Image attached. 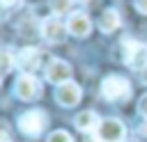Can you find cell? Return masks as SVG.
<instances>
[{
	"instance_id": "1",
	"label": "cell",
	"mask_w": 147,
	"mask_h": 142,
	"mask_svg": "<svg viewBox=\"0 0 147 142\" xmlns=\"http://www.w3.org/2000/svg\"><path fill=\"white\" fill-rule=\"evenodd\" d=\"M101 94L106 101H126L131 96V82L122 76H108L101 82Z\"/></svg>"
},
{
	"instance_id": "2",
	"label": "cell",
	"mask_w": 147,
	"mask_h": 142,
	"mask_svg": "<svg viewBox=\"0 0 147 142\" xmlns=\"http://www.w3.org/2000/svg\"><path fill=\"white\" fill-rule=\"evenodd\" d=\"M122 50H124V62L136 69V71H142L147 66V46L136 41V39H124L122 41Z\"/></svg>"
},
{
	"instance_id": "3",
	"label": "cell",
	"mask_w": 147,
	"mask_h": 142,
	"mask_svg": "<svg viewBox=\"0 0 147 142\" xmlns=\"http://www.w3.org/2000/svg\"><path fill=\"white\" fill-rule=\"evenodd\" d=\"M46 115L41 112V110H28V112H23L21 117H18V128H21V133L23 135H28V137H37L44 128H46Z\"/></svg>"
},
{
	"instance_id": "4",
	"label": "cell",
	"mask_w": 147,
	"mask_h": 142,
	"mask_svg": "<svg viewBox=\"0 0 147 142\" xmlns=\"http://www.w3.org/2000/svg\"><path fill=\"white\" fill-rule=\"evenodd\" d=\"M14 94L21 101H34L41 96V85L32 73H23L16 82H14Z\"/></svg>"
},
{
	"instance_id": "5",
	"label": "cell",
	"mask_w": 147,
	"mask_h": 142,
	"mask_svg": "<svg viewBox=\"0 0 147 142\" xmlns=\"http://www.w3.org/2000/svg\"><path fill=\"white\" fill-rule=\"evenodd\" d=\"M124 124L119 119H101L99 128H96V137L99 142H122L124 140Z\"/></svg>"
},
{
	"instance_id": "6",
	"label": "cell",
	"mask_w": 147,
	"mask_h": 142,
	"mask_svg": "<svg viewBox=\"0 0 147 142\" xmlns=\"http://www.w3.org/2000/svg\"><path fill=\"white\" fill-rule=\"evenodd\" d=\"M67 25L57 18V16H48V18H44V23H41V37L48 41V44H62L64 41V37H67Z\"/></svg>"
},
{
	"instance_id": "7",
	"label": "cell",
	"mask_w": 147,
	"mask_h": 142,
	"mask_svg": "<svg viewBox=\"0 0 147 142\" xmlns=\"http://www.w3.org/2000/svg\"><path fill=\"white\" fill-rule=\"evenodd\" d=\"M46 80L53 82V85H64L71 80V66L64 62V60H51L46 64Z\"/></svg>"
},
{
	"instance_id": "8",
	"label": "cell",
	"mask_w": 147,
	"mask_h": 142,
	"mask_svg": "<svg viewBox=\"0 0 147 142\" xmlns=\"http://www.w3.org/2000/svg\"><path fill=\"white\" fill-rule=\"evenodd\" d=\"M16 64H18V69H21L23 73H34V71L41 66V50H39V48H32V46L18 50Z\"/></svg>"
},
{
	"instance_id": "9",
	"label": "cell",
	"mask_w": 147,
	"mask_h": 142,
	"mask_svg": "<svg viewBox=\"0 0 147 142\" xmlns=\"http://www.w3.org/2000/svg\"><path fill=\"white\" fill-rule=\"evenodd\" d=\"M55 98H57V103L60 105H64V108H74L78 101H80V87L76 85V82H64V85H60L57 87V92H55Z\"/></svg>"
},
{
	"instance_id": "10",
	"label": "cell",
	"mask_w": 147,
	"mask_h": 142,
	"mask_svg": "<svg viewBox=\"0 0 147 142\" xmlns=\"http://www.w3.org/2000/svg\"><path fill=\"white\" fill-rule=\"evenodd\" d=\"M67 30H69L74 37H87L90 30H92V21H90L87 14L74 11V14L69 16V21H67Z\"/></svg>"
},
{
	"instance_id": "11",
	"label": "cell",
	"mask_w": 147,
	"mask_h": 142,
	"mask_svg": "<svg viewBox=\"0 0 147 142\" xmlns=\"http://www.w3.org/2000/svg\"><path fill=\"white\" fill-rule=\"evenodd\" d=\"M74 124H76V128H78L80 133H92V131H96V128H99L101 119H99L92 110H83V112H78V115H76Z\"/></svg>"
},
{
	"instance_id": "12",
	"label": "cell",
	"mask_w": 147,
	"mask_h": 142,
	"mask_svg": "<svg viewBox=\"0 0 147 142\" xmlns=\"http://www.w3.org/2000/svg\"><path fill=\"white\" fill-rule=\"evenodd\" d=\"M99 27H101V32H113V30H117V27H119V11H117V9H106V11L101 14V18H99Z\"/></svg>"
},
{
	"instance_id": "13",
	"label": "cell",
	"mask_w": 147,
	"mask_h": 142,
	"mask_svg": "<svg viewBox=\"0 0 147 142\" xmlns=\"http://www.w3.org/2000/svg\"><path fill=\"white\" fill-rule=\"evenodd\" d=\"M14 64H16V55H11L9 48H0V76L11 71Z\"/></svg>"
},
{
	"instance_id": "14",
	"label": "cell",
	"mask_w": 147,
	"mask_h": 142,
	"mask_svg": "<svg viewBox=\"0 0 147 142\" xmlns=\"http://www.w3.org/2000/svg\"><path fill=\"white\" fill-rule=\"evenodd\" d=\"M71 5H74V0H48V7H51V11H53L55 16L67 14V11L71 9Z\"/></svg>"
},
{
	"instance_id": "15",
	"label": "cell",
	"mask_w": 147,
	"mask_h": 142,
	"mask_svg": "<svg viewBox=\"0 0 147 142\" xmlns=\"http://www.w3.org/2000/svg\"><path fill=\"white\" fill-rule=\"evenodd\" d=\"M48 142H74V140H71V135L67 131H53L48 135Z\"/></svg>"
},
{
	"instance_id": "16",
	"label": "cell",
	"mask_w": 147,
	"mask_h": 142,
	"mask_svg": "<svg viewBox=\"0 0 147 142\" xmlns=\"http://www.w3.org/2000/svg\"><path fill=\"white\" fill-rule=\"evenodd\" d=\"M0 142H11V133L5 121H0Z\"/></svg>"
},
{
	"instance_id": "17",
	"label": "cell",
	"mask_w": 147,
	"mask_h": 142,
	"mask_svg": "<svg viewBox=\"0 0 147 142\" xmlns=\"http://www.w3.org/2000/svg\"><path fill=\"white\" fill-rule=\"evenodd\" d=\"M138 112H140L142 117H147V94H145V96L138 101Z\"/></svg>"
},
{
	"instance_id": "18",
	"label": "cell",
	"mask_w": 147,
	"mask_h": 142,
	"mask_svg": "<svg viewBox=\"0 0 147 142\" xmlns=\"http://www.w3.org/2000/svg\"><path fill=\"white\" fill-rule=\"evenodd\" d=\"M136 9L140 14H147V0H136Z\"/></svg>"
},
{
	"instance_id": "19",
	"label": "cell",
	"mask_w": 147,
	"mask_h": 142,
	"mask_svg": "<svg viewBox=\"0 0 147 142\" xmlns=\"http://www.w3.org/2000/svg\"><path fill=\"white\" fill-rule=\"evenodd\" d=\"M78 142H99V137H94L92 133H83V137H80Z\"/></svg>"
},
{
	"instance_id": "20",
	"label": "cell",
	"mask_w": 147,
	"mask_h": 142,
	"mask_svg": "<svg viewBox=\"0 0 147 142\" xmlns=\"http://www.w3.org/2000/svg\"><path fill=\"white\" fill-rule=\"evenodd\" d=\"M140 80H142V82H145V85H147V66H145V69H142V71H140Z\"/></svg>"
},
{
	"instance_id": "21",
	"label": "cell",
	"mask_w": 147,
	"mask_h": 142,
	"mask_svg": "<svg viewBox=\"0 0 147 142\" xmlns=\"http://www.w3.org/2000/svg\"><path fill=\"white\" fill-rule=\"evenodd\" d=\"M0 2H2V5H16L18 0H0Z\"/></svg>"
},
{
	"instance_id": "22",
	"label": "cell",
	"mask_w": 147,
	"mask_h": 142,
	"mask_svg": "<svg viewBox=\"0 0 147 142\" xmlns=\"http://www.w3.org/2000/svg\"><path fill=\"white\" fill-rule=\"evenodd\" d=\"M0 16H2V2H0Z\"/></svg>"
},
{
	"instance_id": "23",
	"label": "cell",
	"mask_w": 147,
	"mask_h": 142,
	"mask_svg": "<svg viewBox=\"0 0 147 142\" xmlns=\"http://www.w3.org/2000/svg\"><path fill=\"white\" fill-rule=\"evenodd\" d=\"M80 2H90V0H80Z\"/></svg>"
}]
</instances>
